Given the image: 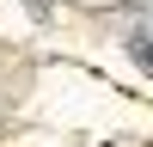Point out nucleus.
<instances>
[{"instance_id": "f257e3e1", "label": "nucleus", "mask_w": 153, "mask_h": 147, "mask_svg": "<svg viewBox=\"0 0 153 147\" xmlns=\"http://www.w3.org/2000/svg\"><path fill=\"white\" fill-rule=\"evenodd\" d=\"M147 61H153V49H147Z\"/></svg>"}]
</instances>
